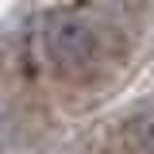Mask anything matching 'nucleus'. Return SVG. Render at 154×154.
<instances>
[{
  "label": "nucleus",
  "instance_id": "nucleus-2",
  "mask_svg": "<svg viewBox=\"0 0 154 154\" xmlns=\"http://www.w3.org/2000/svg\"><path fill=\"white\" fill-rule=\"evenodd\" d=\"M127 143H131L139 154H154V108H143L127 119Z\"/></svg>",
  "mask_w": 154,
  "mask_h": 154
},
{
  "label": "nucleus",
  "instance_id": "nucleus-1",
  "mask_svg": "<svg viewBox=\"0 0 154 154\" xmlns=\"http://www.w3.org/2000/svg\"><path fill=\"white\" fill-rule=\"evenodd\" d=\"M42 54L58 73H69V77L89 73L104 54L100 27L81 12H58L42 27Z\"/></svg>",
  "mask_w": 154,
  "mask_h": 154
}]
</instances>
